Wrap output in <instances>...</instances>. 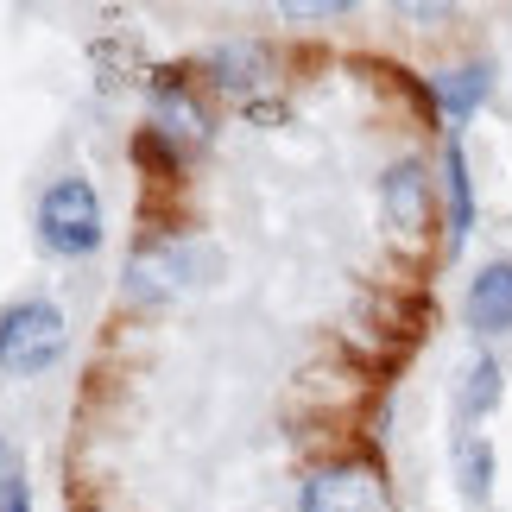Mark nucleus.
I'll list each match as a JSON object with an SVG mask.
<instances>
[{
  "mask_svg": "<svg viewBox=\"0 0 512 512\" xmlns=\"http://www.w3.org/2000/svg\"><path fill=\"white\" fill-rule=\"evenodd\" d=\"M209 70H215V83H222V89L247 95L260 76H272V57L260 45H222V51H209Z\"/></svg>",
  "mask_w": 512,
  "mask_h": 512,
  "instance_id": "nucleus-9",
  "label": "nucleus"
},
{
  "mask_svg": "<svg viewBox=\"0 0 512 512\" xmlns=\"http://www.w3.org/2000/svg\"><path fill=\"white\" fill-rule=\"evenodd\" d=\"M456 481H462L468 500L494 494V443L475 437V430H462V437H456Z\"/></svg>",
  "mask_w": 512,
  "mask_h": 512,
  "instance_id": "nucleus-10",
  "label": "nucleus"
},
{
  "mask_svg": "<svg viewBox=\"0 0 512 512\" xmlns=\"http://www.w3.org/2000/svg\"><path fill=\"white\" fill-rule=\"evenodd\" d=\"M500 392H506L500 386V361H494V354H481V361L462 373V418H487V411L500 405Z\"/></svg>",
  "mask_w": 512,
  "mask_h": 512,
  "instance_id": "nucleus-11",
  "label": "nucleus"
},
{
  "mask_svg": "<svg viewBox=\"0 0 512 512\" xmlns=\"http://www.w3.org/2000/svg\"><path fill=\"white\" fill-rule=\"evenodd\" d=\"M102 196H95L89 177H57V184L38 196V241L64 260H83V253L102 247Z\"/></svg>",
  "mask_w": 512,
  "mask_h": 512,
  "instance_id": "nucleus-2",
  "label": "nucleus"
},
{
  "mask_svg": "<svg viewBox=\"0 0 512 512\" xmlns=\"http://www.w3.org/2000/svg\"><path fill=\"white\" fill-rule=\"evenodd\" d=\"M26 481V468H19V456H13V443H0V500L13 494V487Z\"/></svg>",
  "mask_w": 512,
  "mask_h": 512,
  "instance_id": "nucleus-13",
  "label": "nucleus"
},
{
  "mask_svg": "<svg viewBox=\"0 0 512 512\" xmlns=\"http://www.w3.org/2000/svg\"><path fill=\"white\" fill-rule=\"evenodd\" d=\"M209 266H215V253L196 241H177V234L171 241H146L127 266V298H171V291L196 285Z\"/></svg>",
  "mask_w": 512,
  "mask_h": 512,
  "instance_id": "nucleus-3",
  "label": "nucleus"
},
{
  "mask_svg": "<svg viewBox=\"0 0 512 512\" xmlns=\"http://www.w3.org/2000/svg\"><path fill=\"white\" fill-rule=\"evenodd\" d=\"M386 209L399 215L405 228H418V215H424V171L418 165H399L386 177Z\"/></svg>",
  "mask_w": 512,
  "mask_h": 512,
  "instance_id": "nucleus-12",
  "label": "nucleus"
},
{
  "mask_svg": "<svg viewBox=\"0 0 512 512\" xmlns=\"http://www.w3.org/2000/svg\"><path fill=\"white\" fill-rule=\"evenodd\" d=\"M468 323L481 336H506L512 329V260H494L475 272V285H468Z\"/></svg>",
  "mask_w": 512,
  "mask_h": 512,
  "instance_id": "nucleus-6",
  "label": "nucleus"
},
{
  "mask_svg": "<svg viewBox=\"0 0 512 512\" xmlns=\"http://www.w3.org/2000/svg\"><path fill=\"white\" fill-rule=\"evenodd\" d=\"M443 190H449V247H462L468 228H475V190H468V159L456 140L443 152Z\"/></svg>",
  "mask_w": 512,
  "mask_h": 512,
  "instance_id": "nucleus-8",
  "label": "nucleus"
},
{
  "mask_svg": "<svg viewBox=\"0 0 512 512\" xmlns=\"http://www.w3.org/2000/svg\"><path fill=\"white\" fill-rule=\"evenodd\" d=\"M64 348H70V329L51 298H13L0 310V373L32 380V373L64 361Z\"/></svg>",
  "mask_w": 512,
  "mask_h": 512,
  "instance_id": "nucleus-1",
  "label": "nucleus"
},
{
  "mask_svg": "<svg viewBox=\"0 0 512 512\" xmlns=\"http://www.w3.org/2000/svg\"><path fill=\"white\" fill-rule=\"evenodd\" d=\"M152 133H159V140H171V152H177V146H196V140L209 133L203 102H196V89H190L177 70H159V76H152Z\"/></svg>",
  "mask_w": 512,
  "mask_h": 512,
  "instance_id": "nucleus-5",
  "label": "nucleus"
},
{
  "mask_svg": "<svg viewBox=\"0 0 512 512\" xmlns=\"http://www.w3.org/2000/svg\"><path fill=\"white\" fill-rule=\"evenodd\" d=\"M0 512H32V506H26V481H19L7 500H0Z\"/></svg>",
  "mask_w": 512,
  "mask_h": 512,
  "instance_id": "nucleus-14",
  "label": "nucleus"
},
{
  "mask_svg": "<svg viewBox=\"0 0 512 512\" xmlns=\"http://www.w3.org/2000/svg\"><path fill=\"white\" fill-rule=\"evenodd\" d=\"M386 481L367 462H329L304 481L298 512H386Z\"/></svg>",
  "mask_w": 512,
  "mask_h": 512,
  "instance_id": "nucleus-4",
  "label": "nucleus"
},
{
  "mask_svg": "<svg viewBox=\"0 0 512 512\" xmlns=\"http://www.w3.org/2000/svg\"><path fill=\"white\" fill-rule=\"evenodd\" d=\"M487 89H494L487 64H462V70H443V76H437V102H443L449 121H468V114L487 102Z\"/></svg>",
  "mask_w": 512,
  "mask_h": 512,
  "instance_id": "nucleus-7",
  "label": "nucleus"
}]
</instances>
